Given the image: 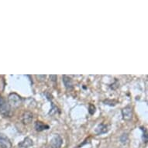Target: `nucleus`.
<instances>
[{"label": "nucleus", "instance_id": "obj_1", "mask_svg": "<svg viewBox=\"0 0 148 148\" xmlns=\"http://www.w3.org/2000/svg\"><path fill=\"white\" fill-rule=\"evenodd\" d=\"M8 103L11 108L16 109L22 104V99L16 93H10L8 97Z\"/></svg>", "mask_w": 148, "mask_h": 148}, {"label": "nucleus", "instance_id": "obj_2", "mask_svg": "<svg viewBox=\"0 0 148 148\" xmlns=\"http://www.w3.org/2000/svg\"><path fill=\"white\" fill-rule=\"evenodd\" d=\"M11 113V107L3 97H0V114L4 117H10Z\"/></svg>", "mask_w": 148, "mask_h": 148}, {"label": "nucleus", "instance_id": "obj_3", "mask_svg": "<svg viewBox=\"0 0 148 148\" xmlns=\"http://www.w3.org/2000/svg\"><path fill=\"white\" fill-rule=\"evenodd\" d=\"M63 143V140L60 135H55L51 140V148H61V145Z\"/></svg>", "mask_w": 148, "mask_h": 148}, {"label": "nucleus", "instance_id": "obj_4", "mask_svg": "<svg viewBox=\"0 0 148 148\" xmlns=\"http://www.w3.org/2000/svg\"><path fill=\"white\" fill-rule=\"evenodd\" d=\"M122 116H123V119L126 121L131 120L133 117V109L131 107L126 106L122 109Z\"/></svg>", "mask_w": 148, "mask_h": 148}, {"label": "nucleus", "instance_id": "obj_5", "mask_svg": "<svg viewBox=\"0 0 148 148\" xmlns=\"http://www.w3.org/2000/svg\"><path fill=\"white\" fill-rule=\"evenodd\" d=\"M12 143L10 139L4 134H0V148H11Z\"/></svg>", "mask_w": 148, "mask_h": 148}, {"label": "nucleus", "instance_id": "obj_6", "mask_svg": "<svg viewBox=\"0 0 148 148\" xmlns=\"http://www.w3.org/2000/svg\"><path fill=\"white\" fill-rule=\"evenodd\" d=\"M62 81L64 86H65L66 89L68 91H71L74 88V85H73V82L71 78L70 77H68L67 75H63L62 76Z\"/></svg>", "mask_w": 148, "mask_h": 148}, {"label": "nucleus", "instance_id": "obj_7", "mask_svg": "<svg viewBox=\"0 0 148 148\" xmlns=\"http://www.w3.org/2000/svg\"><path fill=\"white\" fill-rule=\"evenodd\" d=\"M34 128H35V130L37 132H42L44 131V130H49L50 126L48 125H47V124L44 123L43 122L37 120V121H36L35 124H34Z\"/></svg>", "mask_w": 148, "mask_h": 148}, {"label": "nucleus", "instance_id": "obj_8", "mask_svg": "<svg viewBox=\"0 0 148 148\" xmlns=\"http://www.w3.org/2000/svg\"><path fill=\"white\" fill-rule=\"evenodd\" d=\"M109 130V125H107V124L105 123L99 124V125L96 127V129H95V132H96V134H99V135H100V134H106V133H108Z\"/></svg>", "mask_w": 148, "mask_h": 148}, {"label": "nucleus", "instance_id": "obj_9", "mask_svg": "<svg viewBox=\"0 0 148 148\" xmlns=\"http://www.w3.org/2000/svg\"><path fill=\"white\" fill-rule=\"evenodd\" d=\"M33 114L31 112H24L22 116V121L23 123V124L25 125H27V124H29L33 120Z\"/></svg>", "mask_w": 148, "mask_h": 148}, {"label": "nucleus", "instance_id": "obj_10", "mask_svg": "<svg viewBox=\"0 0 148 148\" xmlns=\"http://www.w3.org/2000/svg\"><path fill=\"white\" fill-rule=\"evenodd\" d=\"M34 145V142L29 137H26L21 143H19V147L23 148H29Z\"/></svg>", "mask_w": 148, "mask_h": 148}, {"label": "nucleus", "instance_id": "obj_11", "mask_svg": "<svg viewBox=\"0 0 148 148\" xmlns=\"http://www.w3.org/2000/svg\"><path fill=\"white\" fill-rule=\"evenodd\" d=\"M95 110H96V108L93 104L90 103L89 106H88V112H89L90 115H94L95 112Z\"/></svg>", "mask_w": 148, "mask_h": 148}, {"label": "nucleus", "instance_id": "obj_12", "mask_svg": "<svg viewBox=\"0 0 148 148\" xmlns=\"http://www.w3.org/2000/svg\"><path fill=\"white\" fill-rule=\"evenodd\" d=\"M120 141H121L122 143L125 144V143H127V141H128V136H127V134H123L120 137Z\"/></svg>", "mask_w": 148, "mask_h": 148}, {"label": "nucleus", "instance_id": "obj_13", "mask_svg": "<svg viewBox=\"0 0 148 148\" xmlns=\"http://www.w3.org/2000/svg\"><path fill=\"white\" fill-rule=\"evenodd\" d=\"M141 129H142V130L143 131V140L145 143H147V130H146L145 128H141Z\"/></svg>", "mask_w": 148, "mask_h": 148}, {"label": "nucleus", "instance_id": "obj_14", "mask_svg": "<svg viewBox=\"0 0 148 148\" xmlns=\"http://www.w3.org/2000/svg\"><path fill=\"white\" fill-rule=\"evenodd\" d=\"M49 148H51V147H49Z\"/></svg>", "mask_w": 148, "mask_h": 148}]
</instances>
